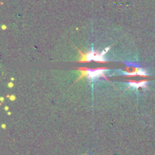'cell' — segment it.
<instances>
[{
	"mask_svg": "<svg viewBox=\"0 0 155 155\" xmlns=\"http://www.w3.org/2000/svg\"><path fill=\"white\" fill-rule=\"evenodd\" d=\"M123 74L124 75L127 76H136V75H139V76H147L146 71H145L142 68H139V67L136 66L134 64H127V67L124 71H123Z\"/></svg>",
	"mask_w": 155,
	"mask_h": 155,
	"instance_id": "cell-1",
	"label": "cell"
},
{
	"mask_svg": "<svg viewBox=\"0 0 155 155\" xmlns=\"http://www.w3.org/2000/svg\"><path fill=\"white\" fill-rule=\"evenodd\" d=\"M11 99H12V100L15 99V96H12V97H11Z\"/></svg>",
	"mask_w": 155,
	"mask_h": 155,
	"instance_id": "cell-3",
	"label": "cell"
},
{
	"mask_svg": "<svg viewBox=\"0 0 155 155\" xmlns=\"http://www.w3.org/2000/svg\"><path fill=\"white\" fill-rule=\"evenodd\" d=\"M129 85L130 87H134L136 89L142 87H145L146 86L147 81H140V82H136V81H129Z\"/></svg>",
	"mask_w": 155,
	"mask_h": 155,
	"instance_id": "cell-2",
	"label": "cell"
}]
</instances>
